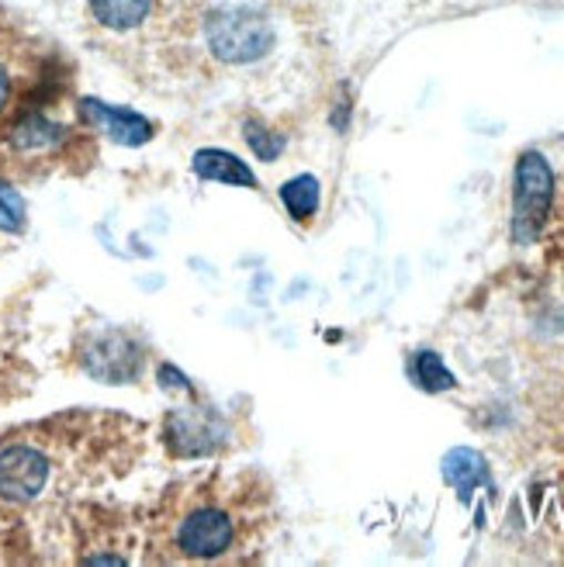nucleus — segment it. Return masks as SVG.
Instances as JSON below:
<instances>
[{"instance_id": "nucleus-6", "label": "nucleus", "mask_w": 564, "mask_h": 567, "mask_svg": "<svg viewBox=\"0 0 564 567\" xmlns=\"http://www.w3.org/2000/svg\"><path fill=\"white\" fill-rule=\"evenodd\" d=\"M83 367H88V374L101 378V381H111V384H119V381H129L139 374V350L135 343L119 332V329H107L101 336H94L88 347H83Z\"/></svg>"}, {"instance_id": "nucleus-4", "label": "nucleus", "mask_w": 564, "mask_h": 567, "mask_svg": "<svg viewBox=\"0 0 564 567\" xmlns=\"http://www.w3.org/2000/svg\"><path fill=\"white\" fill-rule=\"evenodd\" d=\"M52 477V457L39 443H11L0 450V498L11 505L35 502Z\"/></svg>"}, {"instance_id": "nucleus-12", "label": "nucleus", "mask_w": 564, "mask_h": 567, "mask_svg": "<svg viewBox=\"0 0 564 567\" xmlns=\"http://www.w3.org/2000/svg\"><path fill=\"white\" fill-rule=\"evenodd\" d=\"M280 202H285L288 215L298 221H312L319 212V181L312 174H301L280 187Z\"/></svg>"}, {"instance_id": "nucleus-9", "label": "nucleus", "mask_w": 564, "mask_h": 567, "mask_svg": "<svg viewBox=\"0 0 564 567\" xmlns=\"http://www.w3.org/2000/svg\"><path fill=\"white\" fill-rule=\"evenodd\" d=\"M194 174L202 181H218V184H243V187H257V177H253V169L225 150H202L194 153Z\"/></svg>"}, {"instance_id": "nucleus-7", "label": "nucleus", "mask_w": 564, "mask_h": 567, "mask_svg": "<svg viewBox=\"0 0 564 567\" xmlns=\"http://www.w3.org/2000/svg\"><path fill=\"white\" fill-rule=\"evenodd\" d=\"M80 111L94 128H101L107 138L122 142V146H143V142L153 138V122L143 118V115H135V111L111 107L104 101H83Z\"/></svg>"}, {"instance_id": "nucleus-2", "label": "nucleus", "mask_w": 564, "mask_h": 567, "mask_svg": "<svg viewBox=\"0 0 564 567\" xmlns=\"http://www.w3.org/2000/svg\"><path fill=\"white\" fill-rule=\"evenodd\" d=\"M208 45L222 63H253L270 49V21L257 8L225 4L208 18Z\"/></svg>"}, {"instance_id": "nucleus-3", "label": "nucleus", "mask_w": 564, "mask_h": 567, "mask_svg": "<svg viewBox=\"0 0 564 567\" xmlns=\"http://www.w3.org/2000/svg\"><path fill=\"white\" fill-rule=\"evenodd\" d=\"M554 202V174L547 159L530 150L516 163V194H513V239L530 246L544 233V221Z\"/></svg>"}, {"instance_id": "nucleus-15", "label": "nucleus", "mask_w": 564, "mask_h": 567, "mask_svg": "<svg viewBox=\"0 0 564 567\" xmlns=\"http://www.w3.org/2000/svg\"><path fill=\"white\" fill-rule=\"evenodd\" d=\"M246 142L253 146V153H257L260 159H274V156H280V150H285V138L280 135H270L264 125H257V122H246Z\"/></svg>"}, {"instance_id": "nucleus-1", "label": "nucleus", "mask_w": 564, "mask_h": 567, "mask_svg": "<svg viewBox=\"0 0 564 567\" xmlns=\"http://www.w3.org/2000/svg\"><path fill=\"white\" fill-rule=\"evenodd\" d=\"M253 508L243 488H229L215 481L191 495H181L171 505V516L163 523L166 547L184 560H225L236 557L249 536Z\"/></svg>"}, {"instance_id": "nucleus-8", "label": "nucleus", "mask_w": 564, "mask_h": 567, "mask_svg": "<svg viewBox=\"0 0 564 567\" xmlns=\"http://www.w3.org/2000/svg\"><path fill=\"white\" fill-rule=\"evenodd\" d=\"M70 142V128L52 122L45 115H24L14 128H11V146L14 153H21L24 159H42V156H55Z\"/></svg>"}, {"instance_id": "nucleus-5", "label": "nucleus", "mask_w": 564, "mask_h": 567, "mask_svg": "<svg viewBox=\"0 0 564 567\" xmlns=\"http://www.w3.org/2000/svg\"><path fill=\"white\" fill-rule=\"evenodd\" d=\"M166 446L177 457H205L225 440V422L215 409H174L166 415Z\"/></svg>"}, {"instance_id": "nucleus-16", "label": "nucleus", "mask_w": 564, "mask_h": 567, "mask_svg": "<svg viewBox=\"0 0 564 567\" xmlns=\"http://www.w3.org/2000/svg\"><path fill=\"white\" fill-rule=\"evenodd\" d=\"M11 97H14V73H11V66H8L4 55H0V115L8 111Z\"/></svg>"}, {"instance_id": "nucleus-13", "label": "nucleus", "mask_w": 564, "mask_h": 567, "mask_svg": "<svg viewBox=\"0 0 564 567\" xmlns=\"http://www.w3.org/2000/svg\"><path fill=\"white\" fill-rule=\"evenodd\" d=\"M409 374L422 391H450V388H454V374H450L443 367V360L437 353H430V350H422V353L412 357Z\"/></svg>"}, {"instance_id": "nucleus-14", "label": "nucleus", "mask_w": 564, "mask_h": 567, "mask_svg": "<svg viewBox=\"0 0 564 567\" xmlns=\"http://www.w3.org/2000/svg\"><path fill=\"white\" fill-rule=\"evenodd\" d=\"M0 229L4 233H21L24 229V205L21 197L0 184Z\"/></svg>"}, {"instance_id": "nucleus-10", "label": "nucleus", "mask_w": 564, "mask_h": 567, "mask_svg": "<svg viewBox=\"0 0 564 567\" xmlns=\"http://www.w3.org/2000/svg\"><path fill=\"white\" fill-rule=\"evenodd\" d=\"M443 477H447V485L454 488L461 498H471V492L489 481L485 457L478 450H468V446L450 450L447 457H443Z\"/></svg>"}, {"instance_id": "nucleus-11", "label": "nucleus", "mask_w": 564, "mask_h": 567, "mask_svg": "<svg viewBox=\"0 0 564 567\" xmlns=\"http://www.w3.org/2000/svg\"><path fill=\"white\" fill-rule=\"evenodd\" d=\"M88 4L98 24L111 28V32H129V28H139L146 21L153 0H88Z\"/></svg>"}]
</instances>
